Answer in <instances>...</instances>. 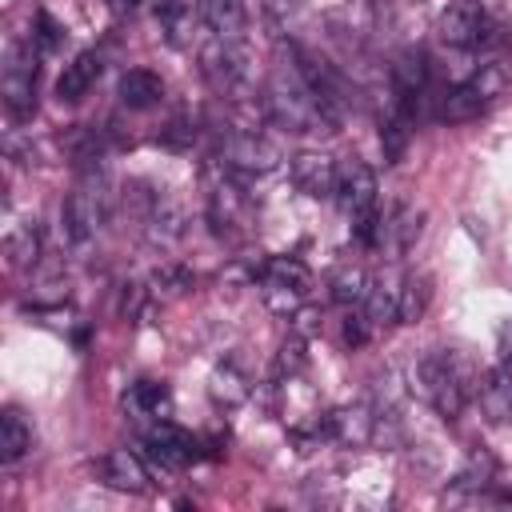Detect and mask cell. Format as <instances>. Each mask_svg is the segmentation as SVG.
I'll list each match as a JSON object with an SVG mask.
<instances>
[{
    "label": "cell",
    "mask_w": 512,
    "mask_h": 512,
    "mask_svg": "<svg viewBox=\"0 0 512 512\" xmlns=\"http://www.w3.org/2000/svg\"><path fill=\"white\" fill-rule=\"evenodd\" d=\"M260 100H264L268 120L288 128V132H328V128H336L332 116L324 112V104L316 100V92L308 88L304 72L296 68L292 52H288V60L272 64V72L260 88Z\"/></svg>",
    "instance_id": "1"
},
{
    "label": "cell",
    "mask_w": 512,
    "mask_h": 512,
    "mask_svg": "<svg viewBox=\"0 0 512 512\" xmlns=\"http://www.w3.org/2000/svg\"><path fill=\"white\" fill-rule=\"evenodd\" d=\"M472 372L468 364L448 352V348H436V352H424L416 364H412V392L420 400H428L444 420H456L468 404V384Z\"/></svg>",
    "instance_id": "2"
},
{
    "label": "cell",
    "mask_w": 512,
    "mask_h": 512,
    "mask_svg": "<svg viewBox=\"0 0 512 512\" xmlns=\"http://www.w3.org/2000/svg\"><path fill=\"white\" fill-rule=\"evenodd\" d=\"M340 212L352 224V236L360 244H376V228H380V188H376V172L364 160H344L340 164V180H336V196Z\"/></svg>",
    "instance_id": "3"
},
{
    "label": "cell",
    "mask_w": 512,
    "mask_h": 512,
    "mask_svg": "<svg viewBox=\"0 0 512 512\" xmlns=\"http://www.w3.org/2000/svg\"><path fill=\"white\" fill-rule=\"evenodd\" d=\"M200 72L204 80L228 100V104H244V100H260V92L252 88V68H248V44H232L220 36H204L200 40Z\"/></svg>",
    "instance_id": "4"
},
{
    "label": "cell",
    "mask_w": 512,
    "mask_h": 512,
    "mask_svg": "<svg viewBox=\"0 0 512 512\" xmlns=\"http://www.w3.org/2000/svg\"><path fill=\"white\" fill-rule=\"evenodd\" d=\"M108 212H112V188H108V176H104L100 168H88V172L76 180V188L64 196V204H60V220H64L68 240H72L76 248L92 244V240L100 236Z\"/></svg>",
    "instance_id": "5"
},
{
    "label": "cell",
    "mask_w": 512,
    "mask_h": 512,
    "mask_svg": "<svg viewBox=\"0 0 512 512\" xmlns=\"http://www.w3.org/2000/svg\"><path fill=\"white\" fill-rule=\"evenodd\" d=\"M36 64H40V48L32 44V36L28 40L12 36L0 68V96L12 120H28L36 112Z\"/></svg>",
    "instance_id": "6"
},
{
    "label": "cell",
    "mask_w": 512,
    "mask_h": 512,
    "mask_svg": "<svg viewBox=\"0 0 512 512\" xmlns=\"http://www.w3.org/2000/svg\"><path fill=\"white\" fill-rule=\"evenodd\" d=\"M216 164H224L240 180H252V176H268L280 168V148L252 128L232 124L216 136Z\"/></svg>",
    "instance_id": "7"
},
{
    "label": "cell",
    "mask_w": 512,
    "mask_h": 512,
    "mask_svg": "<svg viewBox=\"0 0 512 512\" xmlns=\"http://www.w3.org/2000/svg\"><path fill=\"white\" fill-rule=\"evenodd\" d=\"M208 224L224 240L244 236L252 224V200L240 188V176H232L224 164H216L212 180H208Z\"/></svg>",
    "instance_id": "8"
},
{
    "label": "cell",
    "mask_w": 512,
    "mask_h": 512,
    "mask_svg": "<svg viewBox=\"0 0 512 512\" xmlns=\"http://www.w3.org/2000/svg\"><path fill=\"white\" fill-rule=\"evenodd\" d=\"M492 32H496V24H492L488 8L476 4V0H456V4H448V8L436 16V36H440L444 44H452V48L488 44Z\"/></svg>",
    "instance_id": "9"
},
{
    "label": "cell",
    "mask_w": 512,
    "mask_h": 512,
    "mask_svg": "<svg viewBox=\"0 0 512 512\" xmlns=\"http://www.w3.org/2000/svg\"><path fill=\"white\" fill-rule=\"evenodd\" d=\"M144 456L160 468V472H180L200 456V444L192 432L176 428L172 420H156V428L144 432Z\"/></svg>",
    "instance_id": "10"
},
{
    "label": "cell",
    "mask_w": 512,
    "mask_h": 512,
    "mask_svg": "<svg viewBox=\"0 0 512 512\" xmlns=\"http://www.w3.org/2000/svg\"><path fill=\"white\" fill-rule=\"evenodd\" d=\"M96 476H100V484H108L112 492L144 496V492L152 488V472H148L144 456L132 452V448H112V452H104V456L96 460Z\"/></svg>",
    "instance_id": "11"
},
{
    "label": "cell",
    "mask_w": 512,
    "mask_h": 512,
    "mask_svg": "<svg viewBox=\"0 0 512 512\" xmlns=\"http://www.w3.org/2000/svg\"><path fill=\"white\" fill-rule=\"evenodd\" d=\"M288 176H292V184H296L304 196H312V200H328V196H336L340 164H336L328 152H312V148H304V152H296V156L288 160Z\"/></svg>",
    "instance_id": "12"
},
{
    "label": "cell",
    "mask_w": 512,
    "mask_h": 512,
    "mask_svg": "<svg viewBox=\"0 0 512 512\" xmlns=\"http://www.w3.org/2000/svg\"><path fill=\"white\" fill-rule=\"evenodd\" d=\"M420 220L424 216L408 200H396L388 212H380V228H376V244L372 248H380L388 256H404L420 236Z\"/></svg>",
    "instance_id": "13"
},
{
    "label": "cell",
    "mask_w": 512,
    "mask_h": 512,
    "mask_svg": "<svg viewBox=\"0 0 512 512\" xmlns=\"http://www.w3.org/2000/svg\"><path fill=\"white\" fill-rule=\"evenodd\" d=\"M400 284H404V276H396V272H380V276L368 280L360 312L368 316L372 332H380L388 324H400Z\"/></svg>",
    "instance_id": "14"
},
{
    "label": "cell",
    "mask_w": 512,
    "mask_h": 512,
    "mask_svg": "<svg viewBox=\"0 0 512 512\" xmlns=\"http://www.w3.org/2000/svg\"><path fill=\"white\" fill-rule=\"evenodd\" d=\"M476 400H480V412L492 424H504L512 416V372H508V364H496V368L476 376Z\"/></svg>",
    "instance_id": "15"
},
{
    "label": "cell",
    "mask_w": 512,
    "mask_h": 512,
    "mask_svg": "<svg viewBox=\"0 0 512 512\" xmlns=\"http://www.w3.org/2000/svg\"><path fill=\"white\" fill-rule=\"evenodd\" d=\"M412 124H416V104H408V100L392 96L388 116L380 120V148H384V160H388V164H396V160L408 152Z\"/></svg>",
    "instance_id": "16"
},
{
    "label": "cell",
    "mask_w": 512,
    "mask_h": 512,
    "mask_svg": "<svg viewBox=\"0 0 512 512\" xmlns=\"http://www.w3.org/2000/svg\"><path fill=\"white\" fill-rule=\"evenodd\" d=\"M44 252V232L36 220H20L4 232V260L12 272H32Z\"/></svg>",
    "instance_id": "17"
},
{
    "label": "cell",
    "mask_w": 512,
    "mask_h": 512,
    "mask_svg": "<svg viewBox=\"0 0 512 512\" xmlns=\"http://www.w3.org/2000/svg\"><path fill=\"white\" fill-rule=\"evenodd\" d=\"M200 12H204V24L212 36L248 44V4L244 0H204Z\"/></svg>",
    "instance_id": "18"
},
{
    "label": "cell",
    "mask_w": 512,
    "mask_h": 512,
    "mask_svg": "<svg viewBox=\"0 0 512 512\" xmlns=\"http://www.w3.org/2000/svg\"><path fill=\"white\" fill-rule=\"evenodd\" d=\"M328 432L344 444H368L376 436V408L368 400L344 404V408L328 412Z\"/></svg>",
    "instance_id": "19"
},
{
    "label": "cell",
    "mask_w": 512,
    "mask_h": 512,
    "mask_svg": "<svg viewBox=\"0 0 512 512\" xmlns=\"http://www.w3.org/2000/svg\"><path fill=\"white\" fill-rule=\"evenodd\" d=\"M388 76H392V96L416 104V100L424 96V88H428V60H424V52H420V48H404V52L392 60Z\"/></svg>",
    "instance_id": "20"
},
{
    "label": "cell",
    "mask_w": 512,
    "mask_h": 512,
    "mask_svg": "<svg viewBox=\"0 0 512 512\" xmlns=\"http://www.w3.org/2000/svg\"><path fill=\"white\" fill-rule=\"evenodd\" d=\"M100 68H104V60H100L96 52H76V56L64 64L60 80H56V96H60L64 104L84 100V96L92 92V84L100 80Z\"/></svg>",
    "instance_id": "21"
},
{
    "label": "cell",
    "mask_w": 512,
    "mask_h": 512,
    "mask_svg": "<svg viewBox=\"0 0 512 512\" xmlns=\"http://www.w3.org/2000/svg\"><path fill=\"white\" fill-rule=\"evenodd\" d=\"M124 408L140 420H168L172 416V388L164 380H136L124 392Z\"/></svg>",
    "instance_id": "22"
},
{
    "label": "cell",
    "mask_w": 512,
    "mask_h": 512,
    "mask_svg": "<svg viewBox=\"0 0 512 512\" xmlns=\"http://www.w3.org/2000/svg\"><path fill=\"white\" fill-rule=\"evenodd\" d=\"M208 396L220 408H236V404H244L252 396V380H248V372L236 360H220L212 368V376H208Z\"/></svg>",
    "instance_id": "23"
},
{
    "label": "cell",
    "mask_w": 512,
    "mask_h": 512,
    "mask_svg": "<svg viewBox=\"0 0 512 512\" xmlns=\"http://www.w3.org/2000/svg\"><path fill=\"white\" fill-rule=\"evenodd\" d=\"M144 232H148V240H152L156 248H172V244L184 236V208H180L176 200H168V196L156 192L152 212H148V220H144Z\"/></svg>",
    "instance_id": "24"
},
{
    "label": "cell",
    "mask_w": 512,
    "mask_h": 512,
    "mask_svg": "<svg viewBox=\"0 0 512 512\" xmlns=\"http://www.w3.org/2000/svg\"><path fill=\"white\" fill-rule=\"evenodd\" d=\"M164 100V80L152 72V68H128L120 76V104L132 108V112H144L152 104Z\"/></svg>",
    "instance_id": "25"
},
{
    "label": "cell",
    "mask_w": 512,
    "mask_h": 512,
    "mask_svg": "<svg viewBox=\"0 0 512 512\" xmlns=\"http://www.w3.org/2000/svg\"><path fill=\"white\" fill-rule=\"evenodd\" d=\"M32 452V424L24 420L20 408H4L0 412V464H20Z\"/></svg>",
    "instance_id": "26"
},
{
    "label": "cell",
    "mask_w": 512,
    "mask_h": 512,
    "mask_svg": "<svg viewBox=\"0 0 512 512\" xmlns=\"http://www.w3.org/2000/svg\"><path fill=\"white\" fill-rule=\"evenodd\" d=\"M260 300H264L268 312L292 320L308 304V288L304 284H292V280H280V276H260Z\"/></svg>",
    "instance_id": "27"
},
{
    "label": "cell",
    "mask_w": 512,
    "mask_h": 512,
    "mask_svg": "<svg viewBox=\"0 0 512 512\" xmlns=\"http://www.w3.org/2000/svg\"><path fill=\"white\" fill-rule=\"evenodd\" d=\"M160 24H164L168 44H176V48H192V44L200 48V28H208V24H204V12L188 8V4L168 8V12L160 16Z\"/></svg>",
    "instance_id": "28"
},
{
    "label": "cell",
    "mask_w": 512,
    "mask_h": 512,
    "mask_svg": "<svg viewBox=\"0 0 512 512\" xmlns=\"http://www.w3.org/2000/svg\"><path fill=\"white\" fill-rule=\"evenodd\" d=\"M368 280H372V276H368L360 264H352V260L336 264V272L328 276L332 300H336V304H344V308H356V304L364 300V292H368Z\"/></svg>",
    "instance_id": "29"
},
{
    "label": "cell",
    "mask_w": 512,
    "mask_h": 512,
    "mask_svg": "<svg viewBox=\"0 0 512 512\" xmlns=\"http://www.w3.org/2000/svg\"><path fill=\"white\" fill-rule=\"evenodd\" d=\"M484 108H488V100H484L472 84H456L452 92H444V100H440L436 116H440V120H448V124H464V120L480 116Z\"/></svg>",
    "instance_id": "30"
},
{
    "label": "cell",
    "mask_w": 512,
    "mask_h": 512,
    "mask_svg": "<svg viewBox=\"0 0 512 512\" xmlns=\"http://www.w3.org/2000/svg\"><path fill=\"white\" fill-rule=\"evenodd\" d=\"M192 284H196V276H192V268L180 264V260H164V264H156L152 276H148V288H152V296H160V300H176V296H184Z\"/></svg>",
    "instance_id": "31"
},
{
    "label": "cell",
    "mask_w": 512,
    "mask_h": 512,
    "mask_svg": "<svg viewBox=\"0 0 512 512\" xmlns=\"http://www.w3.org/2000/svg\"><path fill=\"white\" fill-rule=\"evenodd\" d=\"M68 300V276L60 264L48 268H32V304L36 308H56Z\"/></svg>",
    "instance_id": "32"
},
{
    "label": "cell",
    "mask_w": 512,
    "mask_h": 512,
    "mask_svg": "<svg viewBox=\"0 0 512 512\" xmlns=\"http://www.w3.org/2000/svg\"><path fill=\"white\" fill-rule=\"evenodd\" d=\"M492 480H496V460H492V452H488V448H472L468 460H464V468L452 476V488H460V492H480V488H488Z\"/></svg>",
    "instance_id": "33"
},
{
    "label": "cell",
    "mask_w": 512,
    "mask_h": 512,
    "mask_svg": "<svg viewBox=\"0 0 512 512\" xmlns=\"http://www.w3.org/2000/svg\"><path fill=\"white\" fill-rule=\"evenodd\" d=\"M304 364H308L304 336H300V332H288V336L280 340V348H276V364H272L276 380H280V384H292V380L304 372Z\"/></svg>",
    "instance_id": "34"
},
{
    "label": "cell",
    "mask_w": 512,
    "mask_h": 512,
    "mask_svg": "<svg viewBox=\"0 0 512 512\" xmlns=\"http://www.w3.org/2000/svg\"><path fill=\"white\" fill-rule=\"evenodd\" d=\"M432 300V288L424 276H404L400 284V324H416Z\"/></svg>",
    "instance_id": "35"
},
{
    "label": "cell",
    "mask_w": 512,
    "mask_h": 512,
    "mask_svg": "<svg viewBox=\"0 0 512 512\" xmlns=\"http://www.w3.org/2000/svg\"><path fill=\"white\" fill-rule=\"evenodd\" d=\"M64 40H68V28H64L56 16H48V12H36V24H32V44L40 48V56H52V52H60V48H64Z\"/></svg>",
    "instance_id": "36"
},
{
    "label": "cell",
    "mask_w": 512,
    "mask_h": 512,
    "mask_svg": "<svg viewBox=\"0 0 512 512\" xmlns=\"http://www.w3.org/2000/svg\"><path fill=\"white\" fill-rule=\"evenodd\" d=\"M148 300H152V288L144 280H124L120 284V296H116V316L120 320H140L144 308H148Z\"/></svg>",
    "instance_id": "37"
},
{
    "label": "cell",
    "mask_w": 512,
    "mask_h": 512,
    "mask_svg": "<svg viewBox=\"0 0 512 512\" xmlns=\"http://www.w3.org/2000/svg\"><path fill=\"white\" fill-rule=\"evenodd\" d=\"M260 276H280V280H292V284L312 288V272H308V264L300 256H268L260 264Z\"/></svg>",
    "instance_id": "38"
},
{
    "label": "cell",
    "mask_w": 512,
    "mask_h": 512,
    "mask_svg": "<svg viewBox=\"0 0 512 512\" xmlns=\"http://www.w3.org/2000/svg\"><path fill=\"white\" fill-rule=\"evenodd\" d=\"M468 84H472L484 100H496V96L504 92V84H508V68H504V64H480Z\"/></svg>",
    "instance_id": "39"
},
{
    "label": "cell",
    "mask_w": 512,
    "mask_h": 512,
    "mask_svg": "<svg viewBox=\"0 0 512 512\" xmlns=\"http://www.w3.org/2000/svg\"><path fill=\"white\" fill-rule=\"evenodd\" d=\"M496 356H500V364H512V320H504L496 332Z\"/></svg>",
    "instance_id": "40"
},
{
    "label": "cell",
    "mask_w": 512,
    "mask_h": 512,
    "mask_svg": "<svg viewBox=\"0 0 512 512\" xmlns=\"http://www.w3.org/2000/svg\"><path fill=\"white\" fill-rule=\"evenodd\" d=\"M140 4H144L148 12H156V16H164V12H168V8H176L180 0H140Z\"/></svg>",
    "instance_id": "41"
},
{
    "label": "cell",
    "mask_w": 512,
    "mask_h": 512,
    "mask_svg": "<svg viewBox=\"0 0 512 512\" xmlns=\"http://www.w3.org/2000/svg\"><path fill=\"white\" fill-rule=\"evenodd\" d=\"M108 4H112V8H116V12H128V8H136V4H140V0H108Z\"/></svg>",
    "instance_id": "42"
},
{
    "label": "cell",
    "mask_w": 512,
    "mask_h": 512,
    "mask_svg": "<svg viewBox=\"0 0 512 512\" xmlns=\"http://www.w3.org/2000/svg\"><path fill=\"white\" fill-rule=\"evenodd\" d=\"M476 4H488V0H476Z\"/></svg>",
    "instance_id": "43"
}]
</instances>
